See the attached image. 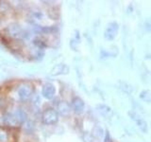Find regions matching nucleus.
<instances>
[{
	"label": "nucleus",
	"instance_id": "10",
	"mask_svg": "<svg viewBox=\"0 0 151 142\" xmlns=\"http://www.w3.org/2000/svg\"><path fill=\"white\" fill-rule=\"evenodd\" d=\"M137 123V126H138V128L141 130V132L145 133V134H146V133L148 132V126H147V123H146V121L145 120H143L142 117L138 118L136 121Z\"/></svg>",
	"mask_w": 151,
	"mask_h": 142
},
{
	"label": "nucleus",
	"instance_id": "4",
	"mask_svg": "<svg viewBox=\"0 0 151 142\" xmlns=\"http://www.w3.org/2000/svg\"><path fill=\"white\" fill-rule=\"evenodd\" d=\"M118 30H119V26L116 22H111L108 24V26L104 32V37L106 38L108 41H112L116 37Z\"/></svg>",
	"mask_w": 151,
	"mask_h": 142
},
{
	"label": "nucleus",
	"instance_id": "8",
	"mask_svg": "<svg viewBox=\"0 0 151 142\" xmlns=\"http://www.w3.org/2000/svg\"><path fill=\"white\" fill-rule=\"evenodd\" d=\"M69 73V67L65 64H56L53 68L51 69V75L59 76V75H66Z\"/></svg>",
	"mask_w": 151,
	"mask_h": 142
},
{
	"label": "nucleus",
	"instance_id": "2",
	"mask_svg": "<svg viewBox=\"0 0 151 142\" xmlns=\"http://www.w3.org/2000/svg\"><path fill=\"white\" fill-rule=\"evenodd\" d=\"M6 35L12 41H19L24 37V30L17 23H12L6 28Z\"/></svg>",
	"mask_w": 151,
	"mask_h": 142
},
{
	"label": "nucleus",
	"instance_id": "14",
	"mask_svg": "<svg viewBox=\"0 0 151 142\" xmlns=\"http://www.w3.org/2000/svg\"><path fill=\"white\" fill-rule=\"evenodd\" d=\"M140 98H141L142 101L149 103L151 101V93H150V91H149V90H144V91H142L141 94H140Z\"/></svg>",
	"mask_w": 151,
	"mask_h": 142
},
{
	"label": "nucleus",
	"instance_id": "11",
	"mask_svg": "<svg viewBox=\"0 0 151 142\" xmlns=\"http://www.w3.org/2000/svg\"><path fill=\"white\" fill-rule=\"evenodd\" d=\"M93 136L96 139H101L105 136V133H104V130L100 126H96L94 129L93 131Z\"/></svg>",
	"mask_w": 151,
	"mask_h": 142
},
{
	"label": "nucleus",
	"instance_id": "3",
	"mask_svg": "<svg viewBox=\"0 0 151 142\" xmlns=\"http://www.w3.org/2000/svg\"><path fill=\"white\" fill-rule=\"evenodd\" d=\"M59 120V115L53 107L47 108L42 114V121L45 125H54Z\"/></svg>",
	"mask_w": 151,
	"mask_h": 142
},
{
	"label": "nucleus",
	"instance_id": "12",
	"mask_svg": "<svg viewBox=\"0 0 151 142\" xmlns=\"http://www.w3.org/2000/svg\"><path fill=\"white\" fill-rule=\"evenodd\" d=\"M9 11H12L11 5L8 2L0 1V14H7Z\"/></svg>",
	"mask_w": 151,
	"mask_h": 142
},
{
	"label": "nucleus",
	"instance_id": "7",
	"mask_svg": "<svg viewBox=\"0 0 151 142\" xmlns=\"http://www.w3.org/2000/svg\"><path fill=\"white\" fill-rule=\"evenodd\" d=\"M42 94L44 96L45 99H53L55 98V94H56V88L51 83H46L42 85Z\"/></svg>",
	"mask_w": 151,
	"mask_h": 142
},
{
	"label": "nucleus",
	"instance_id": "6",
	"mask_svg": "<svg viewBox=\"0 0 151 142\" xmlns=\"http://www.w3.org/2000/svg\"><path fill=\"white\" fill-rule=\"evenodd\" d=\"M71 105V109H72V111L76 114H78V115H80V114H82L85 110V103L84 101H82L81 99L78 98V97H76L72 99V102L70 103Z\"/></svg>",
	"mask_w": 151,
	"mask_h": 142
},
{
	"label": "nucleus",
	"instance_id": "5",
	"mask_svg": "<svg viewBox=\"0 0 151 142\" xmlns=\"http://www.w3.org/2000/svg\"><path fill=\"white\" fill-rule=\"evenodd\" d=\"M54 109L57 111L59 116L60 115L63 117H67L70 115V113L72 112L70 103L65 101H60L59 102H57L56 107Z\"/></svg>",
	"mask_w": 151,
	"mask_h": 142
},
{
	"label": "nucleus",
	"instance_id": "9",
	"mask_svg": "<svg viewBox=\"0 0 151 142\" xmlns=\"http://www.w3.org/2000/svg\"><path fill=\"white\" fill-rule=\"evenodd\" d=\"M0 142H11V130L0 127Z\"/></svg>",
	"mask_w": 151,
	"mask_h": 142
},
{
	"label": "nucleus",
	"instance_id": "1",
	"mask_svg": "<svg viewBox=\"0 0 151 142\" xmlns=\"http://www.w3.org/2000/svg\"><path fill=\"white\" fill-rule=\"evenodd\" d=\"M35 94L34 86L30 83H22L16 87V96L18 101L22 103L30 102L33 95Z\"/></svg>",
	"mask_w": 151,
	"mask_h": 142
},
{
	"label": "nucleus",
	"instance_id": "13",
	"mask_svg": "<svg viewBox=\"0 0 151 142\" xmlns=\"http://www.w3.org/2000/svg\"><path fill=\"white\" fill-rule=\"evenodd\" d=\"M99 112L100 114L105 117H109L111 116L112 111L111 110V108H109L106 105H99Z\"/></svg>",
	"mask_w": 151,
	"mask_h": 142
}]
</instances>
